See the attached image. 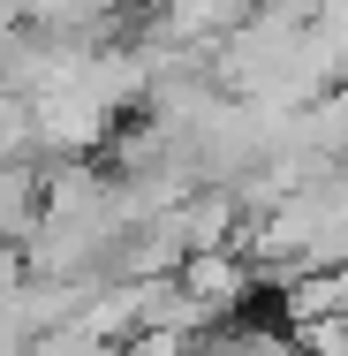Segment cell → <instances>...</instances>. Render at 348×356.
<instances>
[{
	"label": "cell",
	"instance_id": "obj_1",
	"mask_svg": "<svg viewBox=\"0 0 348 356\" xmlns=\"http://www.w3.org/2000/svg\"><path fill=\"white\" fill-rule=\"evenodd\" d=\"M23 137H31L23 106H15V99H0V159H8V152H23Z\"/></svg>",
	"mask_w": 348,
	"mask_h": 356
}]
</instances>
